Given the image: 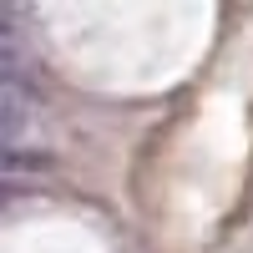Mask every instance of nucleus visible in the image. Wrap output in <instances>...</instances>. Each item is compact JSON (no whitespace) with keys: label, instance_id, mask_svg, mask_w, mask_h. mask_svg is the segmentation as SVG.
Listing matches in <instances>:
<instances>
[{"label":"nucleus","instance_id":"nucleus-2","mask_svg":"<svg viewBox=\"0 0 253 253\" xmlns=\"http://www.w3.org/2000/svg\"><path fill=\"white\" fill-rule=\"evenodd\" d=\"M51 157L46 152H20V147H5L0 152V172H46Z\"/></svg>","mask_w":253,"mask_h":253},{"label":"nucleus","instance_id":"nucleus-3","mask_svg":"<svg viewBox=\"0 0 253 253\" xmlns=\"http://www.w3.org/2000/svg\"><path fill=\"white\" fill-rule=\"evenodd\" d=\"M5 198H10V187H5V182H0V203H5Z\"/></svg>","mask_w":253,"mask_h":253},{"label":"nucleus","instance_id":"nucleus-1","mask_svg":"<svg viewBox=\"0 0 253 253\" xmlns=\"http://www.w3.org/2000/svg\"><path fill=\"white\" fill-rule=\"evenodd\" d=\"M20 126H26V112H20V101H15L10 91H0V152L20 142Z\"/></svg>","mask_w":253,"mask_h":253}]
</instances>
